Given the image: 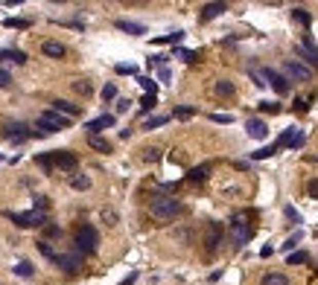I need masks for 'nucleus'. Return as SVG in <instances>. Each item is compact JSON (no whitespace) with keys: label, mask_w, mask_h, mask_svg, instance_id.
<instances>
[{"label":"nucleus","mask_w":318,"mask_h":285,"mask_svg":"<svg viewBox=\"0 0 318 285\" xmlns=\"http://www.w3.org/2000/svg\"><path fill=\"white\" fill-rule=\"evenodd\" d=\"M149 213H152L158 221H170V218H175V215L181 213V204H178V198H173V195H152Z\"/></svg>","instance_id":"f257e3e1"},{"label":"nucleus","mask_w":318,"mask_h":285,"mask_svg":"<svg viewBox=\"0 0 318 285\" xmlns=\"http://www.w3.org/2000/svg\"><path fill=\"white\" fill-rule=\"evenodd\" d=\"M73 245H76V253H82V256L93 253V250H97V245H100V233H97V227H91V224H82V227L76 230V239H73Z\"/></svg>","instance_id":"f03ea898"},{"label":"nucleus","mask_w":318,"mask_h":285,"mask_svg":"<svg viewBox=\"0 0 318 285\" xmlns=\"http://www.w3.org/2000/svg\"><path fill=\"white\" fill-rule=\"evenodd\" d=\"M283 73H286V76H283V79L286 82H301V85H307V82H312V70H309L307 64H301L298 58H289V62L283 64Z\"/></svg>","instance_id":"7ed1b4c3"},{"label":"nucleus","mask_w":318,"mask_h":285,"mask_svg":"<svg viewBox=\"0 0 318 285\" xmlns=\"http://www.w3.org/2000/svg\"><path fill=\"white\" fill-rule=\"evenodd\" d=\"M70 125V119L67 116H62V114H55V111H44V114L38 116V128H41V134H47V131H64Z\"/></svg>","instance_id":"20e7f679"},{"label":"nucleus","mask_w":318,"mask_h":285,"mask_svg":"<svg viewBox=\"0 0 318 285\" xmlns=\"http://www.w3.org/2000/svg\"><path fill=\"white\" fill-rule=\"evenodd\" d=\"M18 227H44L47 224V213H38V210H29V213H6Z\"/></svg>","instance_id":"39448f33"},{"label":"nucleus","mask_w":318,"mask_h":285,"mask_svg":"<svg viewBox=\"0 0 318 285\" xmlns=\"http://www.w3.org/2000/svg\"><path fill=\"white\" fill-rule=\"evenodd\" d=\"M251 236H254V227H251V224H246L242 218H234V221H231V241H234L236 248H242L246 241H251Z\"/></svg>","instance_id":"423d86ee"},{"label":"nucleus","mask_w":318,"mask_h":285,"mask_svg":"<svg viewBox=\"0 0 318 285\" xmlns=\"http://www.w3.org/2000/svg\"><path fill=\"white\" fill-rule=\"evenodd\" d=\"M55 265L62 268V271H79V268H82V253H76V250H73V253H55V259H53Z\"/></svg>","instance_id":"0eeeda50"},{"label":"nucleus","mask_w":318,"mask_h":285,"mask_svg":"<svg viewBox=\"0 0 318 285\" xmlns=\"http://www.w3.org/2000/svg\"><path fill=\"white\" fill-rule=\"evenodd\" d=\"M29 128L24 123H12V125H6L3 128V140H9V142H24V140H29Z\"/></svg>","instance_id":"6e6552de"},{"label":"nucleus","mask_w":318,"mask_h":285,"mask_svg":"<svg viewBox=\"0 0 318 285\" xmlns=\"http://www.w3.org/2000/svg\"><path fill=\"white\" fill-rule=\"evenodd\" d=\"M50 157H53V169H64V172H73L76 163H79L73 152H53Z\"/></svg>","instance_id":"1a4fd4ad"},{"label":"nucleus","mask_w":318,"mask_h":285,"mask_svg":"<svg viewBox=\"0 0 318 285\" xmlns=\"http://www.w3.org/2000/svg\"><path fill=\"white\" fill-rule=\"evenodd\" d=\"M263 76H266V85H272V88L277 90V93H280V96H286V93H289V82L283 79V76H280L277 70H272V67H269V70H266Z\"/></svg>","instance_id":"9d476101"},{"label":"nucleus","mask_w":318,"mask_h":285,"mask_svg":"<svg viewBox=\"0 0 318 285\" xmlns=\"http://www.w3.org/2000/svg\"><path fill=\"white\" fill-rule=\"evenodd\" d=\"M246 131H248V137H251V140H266V137H269V125H266L263 119H248Z\"/></svg>","instance_id":"9b49d317"},{"label":"nucleus","mask_w":318,"mask_h":285,"mask_svg":"<svg viewBox=\"0 0 318 285\" xmlns=\"http://www.w3.org/2000/svg\"><path fill=\"white\" fill-rule=\"evenodd\" d=\"M41 53L50 55V58H64V55H67V47H64L62 41H44V44H41Z\"/></svg>","instance_id":"f8f14e48"},{"label":"nucleus","mask_w":318,"mask_h":285,"mask_svg":"<svg viewBox=\"0 0 318 285\" xmlns=\"http://www.w3.org/2000/svg\"><path fill=\"white\" fill-rule=\"evenodd\" d=\"M50 111H55V114H62V116H67V119H70V116L79 114V105H73V102H67V99H55Z\"/></svg>","instance_id":"ddd939ff"},{"label":"nucleus","mask_w":318,"mask_h":285,"mask_svg":"<svg viewBox=\"0 0 318 285\" xmlns=\"http://www.w3.org/2000/svg\"><path fill=\"white\" fill-rule=\"evenodd\" d=\"M114 125V116L111 114H102V116H97V119H91L88 123V131L91 134H100V131H105V128H111Z\"/></svg>","instance_id":"4468645a"},{"label":"nucleus","mask_w":318,"mask_h":285,"mask_svg":"<svg viewBox=\"0 0 318 285\" xmlns=\"http://www.w3.org/2000/svg\"><path fill=\"white\" fill-rule=\"evenodd\" d=\"M222 12H228L225 3H204V6H201V21H213V18H219Z\"/></svg>","instance_id":"2eb2a0df"},{"label":"nucleus","mask_w":318,"mask_h":285,"mask_svg":"<svg viewBox=\"0 0 318 285\" xmlns=\"http://www.w3.org/2000/svg\"><path fill=\"white\" fill-rule=\"evenodd\" d=\"M117 29L126 32V35H146V27L143 24H135V21H117Z\"/></svg>","instance_id":"dca6fc26"},{"label":"nucleus","mask_w":318,"mask_h":285,"mask_svg":"<svg viewBox=\"0 0 318 285\" xmlns=\"http://www.w3.org/2000/svg\"><path fill=\"white\" fill-rule=\"evenodd\" d=\"M0 62L24 64V62H27V53H21V50H0Z\"/></svg>","instance_id":"f3484780"},{"label":"nucleus","mask_w":318,"mask_h":285,"mask_svg":"<svg viewBox=\"0 0 318 285\" xmlns=\"http://www.w3.org/2000/svg\"><path fill=\"white\" fill-rule=\"evenodd\" d=\"M88 146L97 149V152H111V142L105 137H100V134H88Z\"/></svg>","instance_id":"a211bd4d"},{"label":"nucleus","mask_w":318,"mask_h":285,"mask_svg":"<svg viewBox=\"0 0 318 285\" xmlns=\"http://www.w3.org/2000/svg\"><path fill=\"white\" fill-rule=\"evenodd\" d=\"M298 53L304 55L309 64H318V53H315V47H312V41H304V44L298 47Z\"/></svg>","instance_id":"6ab92c4d"},{"label":"nucleus","mask_w":318,"mask_h":285,"mask_svg":"<svg viewBox=\"0 0 318 285\" xmlns=\"http://www.w3.org/2000/svg\"><path fill=\"white\" fill-rule=\"evenodd\" d=\"M219 233H222V227H219L216 221H210V227H208V248H210V250H216V245H219Z\"/></svg>","instance_id":"aec40b11"},{"label":"nucleus","mask_w":318,"mask_h":285,"mask_svg":"<svg viewBox=\"0 0 318 285\" xmlns=\"http://www.w3.org/2000/svg\"><path fill=\"white\" fill-rule=\"evenodd\" d=\"M213 90H216V96H234V85L228 79H219L216 85H213Z\"/></svg>","instance_id":"412c9836"},{"label":"nucleus","mask_w":318,"mask_h":285,"mask_svg":"<svg viewBox=\"0 0 318 285\" xmlns=\"http://www.w3.org/2000/svg\"><path fill=\"white\" fill-rule=\"evenodd\" d=\"M3 27H9V29H27V27H32V21H29V18H6V21H3Z\"/></svg>","instance_id":"4be33fe9"},{"label":"nucleus","mask_w":318,"mask_h":285,"mask_svg":"<svg viewBox=\"0 0 318 285\" xmlns=\"http://www.w3.org/2000/svg\"><path fill=\"white\" fill-rule=\"evenodd\" d=\"M263 285H289V276L286 274H266Z\"/></svg>","instance_id":"5701e85b"},{"label":"nucleus","mask_w":318,"mask_h":285,"mask_svg":"<svg viewBox=\"0 0 318 285\" xmlns=\"http://www.w3.org/2000/svg\"><path fill=\"white\" fill-rule=\"evenodd\" d=\"M70 187L79 189V192H82V189H91V178H88V175H73V178H70Z\"/></svg>","instance_id":"b1692460"},{"label":"nucleus","mask_w":318,"mask_h":285,"mask_svg":"<svg viewBox=\"0 0 318 285\" xmlns=\"http://www.w3.org/2000/svg\"><path fill=\"white\" fill-rule=\"evenodd\" d=\"M181 38H184V32H181V29H175V32H170V35L158 38V41H155V44H178V41H181Z\"/></svg>","instance_id":"393cba45"},{"label":"nucleus","mask_w":318,"mask_h":285,"mask_svg":"<svg viewBox=\"0 0 318 285\" xmlns=\"http://www.w3.org/2000/svg\"><path fill=\"white\" fill-rule=\"evenodd\" d=\"M166 123H170V116H149V119L143 123V128L152 131V128H161V125H166Z\"/></svg>","instance_id":"a878e982"},{"label":"nucleus","mask_w":318,"mask_h":285,"mask_svg":"<svg viewBox=\"0 0 318 285\" xmlns=\"http://www.w3.org/2000/svg\"><path fill=\"white\" fill-rule=\"evenodd\" d=\"M102 102H111V99H117V85H114V82H108V85H105V88H102Z\"/></svg>","instance_id":"bb28decb"},{"label":"nucleus","mask_w":318,"mask_h":285,"mask_svg":"<svg viewBox=\"0 0 318 285\" xmlns=\"http://www.w3.org/2000/svg\"><path fill=\"white\" fill-rule=\"evenodd\" d=\"M292 21H298L301 27H309V15H307V9H292Z\"/></svg>","instance_id":"cd10ccee"},{"label":"nucleus","mask_w":318,"mask_h":285,"mask_svg":"<svg viewBox=\"0 0 318 285\" xmlns=\"http://www.w3.org/2000/svg\"><path fill=\"white\" fill-rule=\"evenodd\" d=\"M140 88L146 90V93H149V96H155V90H158V85H155V79H149V76H140Z\"/></svg>","instance_id":"c85d7f7f"},{"label":"nucleus","mask_w":318,"mask_h":285,"mask_svg":"<svg viewBox=\"0 0 318 285\" xmlns=\"http://www.w3.org/2000/svg\"><path fill=\"white\" fill-rule=\"evenodd\" d=\"M102 221H105V224H108V227H114V224H117L120 221V215L117 213H114V210H108V207H105V210H102Z\"/></svg>","instance_id":"c756f323"},{"label":"nucleus","mask_w":318,"mask_h":285,"mask_svg":"<svg viewBox=\"0 0 318 285\" xmlns=\"http://www.w3.org/2000/svg\"><path fill=\"white\" fill-rule=\"evenodd\" d=\"M15 274L18 276H32L35 274V268L29 265V262H18V265H15Z\"/></svg>","instance_id":"7c9ffc66"},{"label":"nucleus","mask_w":318,"mask_h":285,"mask_svg":"<svg viewBox=\"0 0 318 285\" xmlns=\"http://www.w3.org/2000/svg\"><path fill=\"white\" fill-rule=\"evenodd\" d=\"M286 262H289V265H304V262H307V253H304V250H295V253L286 256Z\"/></svg>","instance_id":"2f4dec72"},{"label":"nucleus","mask_w":318,"mask_h":285,"mask_svg":"<svg viewBox=\"0 0 318 285\" xmlns=\"http://www.w3.org/2000/svg\"><path fill=\"white\" fill-rule=\"evenodd\" d=\"M73 90H76V93H82V96H91V85H88L85 79L73 82Z\"/></svg>","instance_id":"473e14b6"},{"label":"nucleus","mask_w":318,"mask_h":285,"mask_svg":"<svg viewBox=\"0 0 318 285\" xmlns=\"http://www.w3.org/2000/svg\"><path fill=\"white\" fill-rule=\"evenodd\" d=\"M35 163L41 166V169L53 172V157H50V154H38V157H35Z\"/></svg>","instance_id":"72a5a7b5"},{"label":"nucleus","mask_w":318,"mask_h":285,"mask_svg":"<svg viewBox=\"0 0 318 285\" xmlns=\"http://www.w3.org/2000/svg\"><path fill=\"white\" fill-rule=\"evenodd\" d=\"M208 172H210V166H199V169L190 172V180H199V184H201V180L208 178Z\"/></svg>","instance_id":"f704fd0d"},{"label":"nucleus","mask_w":318,"mask_h":285,"mask_svg":"<svg viewBox=\"0 0 318 285\" xmlns=\"http://www.w3.org/2000/svg\"><path fill=\"white\" fill-rule=\"evenodd\" d=\"M44 236H47V239H59V236H62V227H55V224H44Z\"/></svg>","instance_id":"c9c22d12"},{"label":"nucleus","mask_w":318,"mask_h":285,"mask_svg":"<svg viewBox=\"0 0 318 285\" xmlns=\"http://www.w3.org/2000/svg\"><path fill=\"white\" fill-rule=\"evenodd\" d=\"M248 73H251V79H254V85H257V88H266V76H263L260 70H257V67H251Z\"/></svg>","instance_id":"e433bc0d"},{"label":"nucleus","mask_w":318,"mask_h":285,"mask_svg":"<svg viewBox=\"0 0 318 285\" xmlns=\"http://www.w3.org/2000/svg\"><path fill=\"white\" fill-rule=\"evenodd\" d=\"M158 157H161V149H155V146H152V149H143V160L155 163Z\"/></svg>","instance_id":"4c0bfd02"},{"label":"nucleus","mask_w":318,"mask_h":285,"mask_svg":"<svg viewBox=\"0 0 318 285\" xmlns=\"http://www.w3.org/2000/svg\"><path fill=\"white\" fill-rule=\"evenodd\" d=\"M47 207H50V198H47V195H35V210H38V213H47Z\"/></svg>","instance_id":"58836bf2"},{"label":"nucleus","mask_w":318,"mask_h":285,"mask_svg":"<svg viewBox=\"0 0 318 285\" xmlns=\"http://www.w3.org/2000/svg\"><path fill=\"white\" fill-rule=\"evenodd\" d=\"M175 55L184 58V62H196V58H199V53H193V50H175Z\"/></svg>","instance_id":"ea45409f"},{"label":"nucleus","mask_w":318,"mask_h":285,"mask_svg":"<svg viewBox=\"0 0 318 285\" xmlns=\"http://www.w3.org/2000/svg\"><path fill=\"white\" fill-rule=\"evenodd\" d=\"M117 73H120V76H135L137 67H135V64H117Z\"/></svg>","instance_id":"a19ab883"},{"label":"nucleus","mask_w":318,"mask_h":285,"mask_svg":"<svg viewBox=\"0 0 318 285\" xmlns=\"http://www.w3.org/2000/svg\"><path fill=\"white\" fill-rule=\"evenodd\" d=\"M38 250H41V253H44L47 259H55V250L50 248V245H47V241H38Z\"/></svg>","instance_id":"79ce46f5"},{"label":"nucleus","mask_w":318,"mask_h":285,"mask_svg":"<svg viewBox=\"0 0 318 285\" xmlns=\"http://www.w3.org/2000/svg\"><path fill=\"white\" fill-rule=\"evenodd\" d=\"M155 108V96H149V93H146L143 99H140V111H152Z\"/></svg>","instance_id":"37998d69"},{"label":"nucleus","mask_w":318,"mask_h":285,"mask_svg":"<svg viewBox=\"0 0 318 285\" xmlns=\"http://www.w3.org/2000/svg\"><path fill=\"white\" fill-rule=\"evenodd\" d=\"M193 114H196L193 108H175V116H178V119H190Z\"/></svg>","instance_id":"c03bdc74"},{"label":"nucleus","mask_w":318,"mask_h":285,"mask_svg":"<svg viewBox=\"0 0 318 285\" xmlns=\"http://www.w3.org/2000/svg\"><path fill=\"white\" fill-rule=\"evenodd\" d=\"M260 111H269V114H277V111H280V105H277V102H260Z\"/></svg>","instance_id":"a18cd8bd"},{"label":"nucleus","mask_w":318,"mask_h":285,"mask_svg":"<svg viewBox=\"0 0 318 285\" xmlns=\"http://www.w3.org/2000/svg\"><path fill=\"white\" fill-rule=\"evenodd\" d=\"M277 149L274 146H269V149H260V152H254V160H263V157H269V154H274Z\"/></svg>","instance_id":"49530a36"},{"label":"nucleus","mask_w":318,"mask_h":285,"mask_svg":"<svg viewBox=\"0 0 318 285\" xmlns=\"http://www.w3.org/2000/svg\"><path fill=\"white\" fill-rule=\"evenodd\" d=\"M210 119H213V123H234V116L231 114H213Z\"/></svg>","instance_id":"de8ad7c7"},{"label":"nucleus","mask_w":318,"mask_h":285,"mask_svg":"<svg viewBox=\"0 0 318 285\" xmlns=\"http://www.w3.org/2000/svg\"><path fill=\"white\" fill-rule=\"evenodd\" d=\"M128 105H132L128 99H117V114H126V111H128Z\"/></svg>","instance_id":"09e8293b"},{"label":"nucleus","mask_w":318,"mask_h":285,"mask_svg":"<svg viewBox=\"0 0 318 285\" xmlns=\"http://www.w3.org/2000/svg\"><path fill=\"white\" fill-rule=\"evenodd\" d=\"M309 195H312V198L318 201V178H312V180H309Z\"/></svg>","instance_id":"8fccbe9b"},{"label":"nucleus","mask_w":318,"mask_h":285,"mask_svg":"<svg viewBox=\"0 0 318 285\" xmlns=\"http://www.w3.org/2000/svg\"><path fill=\"white\" fill-rule=\"evenodd\" d=\"M295 245H298V236H295V239H286V241H283V250H286V253H292V248H295Z\"/></svg>","instance_id":"3c124183"},{"label":"nucleus","mask_w":318,"mask_h":285,"mask_svg":"<svg viewBox=\"0 0 318 285\" xmlns=\"http://www.w3.org/2000/svg\"><path fill=\"white\" fill-rule=\"evenodd\" d=\"M301 146H304V134H295V140H292V149H301Z\"/></svg>","instance_id":"603ef678"},{"label":"nucleus","mask_w":318,"mask_h":285,"mask_svg":"<svg viewBox=\"0 0 318 285\" xmlns=\"http://www.w3.org/2000/svg\"><path fill=\"white\" fill-rule=\"evenodd\" d=\"M158 79H161V82H170V67H161V70H158Z\"/></svg>","instance_id":"864d4df0"},{"label":"nucleus","mask_w":318,"mask_h":285,"mask_svg":"<svg viewBox=\"0 0 318 285\" xmlns=\"http://www.w3.org/2000/svg\"><path fill=\"white\" fill-rule=\"evenodd\" d=\"M9 73H6V70H0V88H6V85H9Z\"/></svg>","instance_id":"5fc2aeb1"},{"label":"nucleus","mask_w":318,"mask_h":285,"mask_svg":"<svg viewBox=\"0 0 318 285\" xmlns=\"http://www.w3.org/2000/svg\"><path fill=\"white\" fill-rule=\"evenodd\" d=\"M286 215H289L292 221H298V218H301V215H298V210H292V207H286Z\"/></svg>","instance_id":"6e6d98bb"},{"label":"nucleus","mask_w":318,"mask_h":285,"mask_svg":"<svg viewBox=\"0 0 318 285\" xmlns=\"http://www.w3.org/2000/svg\"><path fill=\"white\" fill-rule=\"evenodd\" d=\"M135 279H137V274H128L126 279H123V285H132V282H135Z\"/></svg>","instance_id":"4d7b16f0"}]
</instances>
